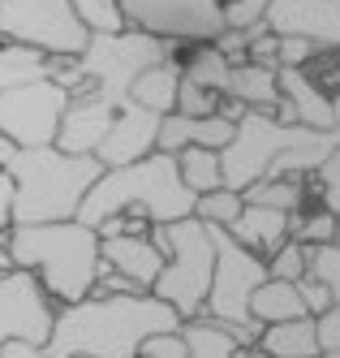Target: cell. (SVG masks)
<instances>
[{
	"label": "cell",
	"mask_w": 340,
	"mask_h": 358,
	"mask_svg": "<svg viewBox=\"0 0 340 358\" xmlns=\"http://www.w3.org/2000/svg\"><path fill=\"white\" fill-rule=\"evenodd\" d=\"M181 328H186V320L155 294H125V298L91 294L57 311L47 358H138L147 337Z\"/></svg>",
	"instance_id": "6da1fadb"
},
{
	"label": "cell",
	"mask_w": 340,
	"mask_h": 358,
	"mask_svg": "<svg viewBox=\"0 0 340 358\" xmlns=\"http://www.w3.org/2000/svg\"><path fill=\"white\" fill-rule=\"evenodd\" d=\"M13 268L35 272L52 302L73 306L95 294V280L103 272L99 234L82 220L61 224H13L9 229Z\"/></svg>",
	"instance_id": "7a4b0ae2"
},
{
	"label": "cell",
	"mask_w": 340,
	"mask_h": 358,
	"mask_svg": "<svg viewBox=\"0 0 340 358\" xmlns=\"http://www.w3.org/2000/svg\"><path fill=\"white\" fill-rule=\"evenodd\" d=\"M194 203H198V194L186 190V182H181L177 156L155 151V156H147L138 164L103 169V177L91 186L77 220L99 229L117 212H142L151 224H177V220L194 216Z\"/></svg>",
	"instance_id": "3957f363"
},
{
	"label": "cell",
	"mask_w": 340,
	"mask_h": 358,
	"mask_svg": "<svg viewBox=\"0 0 340 358\" xmlns=\"http://www.w3.org/2000/svg\"><path fill=\"white\" fill-rule=\"evenodd\" d=\"M13 224H61L77 220L91 186L103 177L95 156H65L61 147H35L17 151L13 164Z\"/></svg>",
	"instance_id": "277c9868"
},
{
	"label": "cell",
	"mask_w": 340,
	"mask_h": 358,
	"mask_svg": "<svg viewBox=\"0 0 340 358\" xmlns=\"http://www.w3.org/2000/svg\"><path fill=\"white\" fill-rule=\"evenodd\" d=\"M151 242L164 255V272L151 285V294L168 302L181 320H198L207 294H212V272H216L212 224H202L198 216H186L177 224H151Z\"/></svg>",
	"instance_id": "5b68a950"
},
{
	"label": "cell",
	"mask_w": 340,
	"mask_h": 358,
	"mask_svg": "<svg viewBox=\"0 0 340 358\" xmlns=\"http://www.w3.org/2000/svg\"><path fill=\"white\" fill-rule=\"evenodd\" d=\"M340 134H319V130H306V125H289L280 121L276 113H254L246 108L237 121V134L232 143L220 151V164H224V190H250L254 182L276 169V160H284L289 151L297 147H323Z\"/></svg>",
	"instance_id": "8992f818"
},
{
	"label": "cell",
	"mask_w": 340,
	"mask_h": 358,
	"mask_svg": "<svg viewBox=\"0 0 340 358\" xmlns=\"http://www.w3.org/2000/svg\"><path fill=\"white\" fill-rule=\"evenodd\" d=\"M212 242H216V272H212V294H207L202 320L224 324L242 345H258L263 328L250 320V298L267 280V259H258L254 250L232 242L224 229H212Z\"/></svg>",
	"instance_id": "52a82bcc"
},
{
	"label": "cell",
	"mask_w": 340,
	"mask_h": 358,
	"mask_svg": "<svg viewBox=\"0 0 340 358\" xmlns=\"http://www.w3.org/2000/svg\"><path fill=\"white\" fill-rule=\"evenodd\" d=\"M164 61H177V43H164L142 31H121V35H91L87 52L77 57V69L91 83V95L121 108L138 73H147L151 65H164Z\"/></svg>",
	"instance_id": "ba28073f"
},
{
	"label": "cell",
	"mask_w": 340,
	"mask_h": 358,
	"mask_svg": "<svg viewBox=\"0 0 340 358\" xmlns=\"http://www.w3.org/2000/svg\"><path fill=\"white\" fill-rule=\"evenodd\" d=\"M0 43L31 48L47 61H77L91 35L69 0H0Z\"/></svg>",
	"instance_id": "9c48e42d"
},
{
	"label": "cell",
	"mask_w": 340,
	"mask_h": 358,
	"mask_svg": "<svg viewBox=\"0 0 340 358\" xmlns=\"http://www.w3.org/2000/svg\"><path fill=\"white\" fill-rule=\"evenodd\" d=\"M125 27L164 43H216L224 35V0H121Z\"/></svg>",
	"instance_id": "30bf717a"
},
{
	"label": "cell",
	"mask_w": 340,
	"mask_h": 358,
	"mask_svg": "<svg viewBox=\"0 0 340 358\" xmlns=\"http://www.w3.org/2000/svg\"><path fill=\"white\" fill-rule=\"evenodd\" d=\"M65 108H69V91L57 87L52 78L5 87L0 91V134H5L17 151L57 147Z\"/></svg>",
	"instance_id": "8fae6325"
},
{
	"label": "cell",
	"mask_w": 340,
	"mask_h": 358,
	"mask_svg": "<svg viewBox=\"0 0 340 358\" xmlns=\"http://www.w3.org/2000/svg\"><path fill=\"white\" fill-rule=\"evenodd\" d=\"M61 306L47 298L35 272L13 268L9 276H0V345L5 341H35L47 350L52 328H57Z\"/></svg>",
	"instance_id": "7c38bea8"
},
{
	"label": "cell",
	"mask_w": 340,
	"mask_h": 358,
	"mask_svg": "<svg viewBox=\"0 0 340 358\" xmlns=\"http://www.w3.org/2000/svg\"><path fill=\"white\" fill-rule=\"evenodd\" d=\"M267 31L280 39H306L319 52H336L340 48V9L332 0H272Z\"/></svg>",
	"instance_id": "4fadbf2b"
},
{
	"label": "cell",
	"mask_w": 340,
	"mask_h": 358,
	"mask_svg": "<svg viewBox=\"0 0 340 358\" xmlns=\"http://www.w3.org/2000/svg\"><path fill=\"white\" fill-rule=\"evenodd\" d=\"M160 121L164 117H155V113H147V108L125 99L117 108V121H112L108 138H103L99 151H95V160L103 169H125V164H138V160L155 156V151H160Z\"/></svg>",
	"instance_id": "5bb4252c"
},
{
	"label": "cell",
	"mask_w": 340,
	"mask_h": 358,
	"mask_svg": "<svg viewBox=\"0 0 340 358\" xmlns=\"http://www.w3.org/2000/svg\"><path fill=\"white\" fill-rule=\"evenodd\" d=\"M112 121H117V104H108L99 95H77V99H69V108L61 117L57 147L65 156H95L99 143L108 138Z\"/></svg>",
	"instance_id": "9a60e30c"
},
{
	"label": "cell",
	"mask_w": 340,
	"mask_h": 358,
	"mask_svg": "<svg viewBox=\"0 0 340 358\" xmlns=\"http://www.w3.org/2000/svg\"><path fill=\"white\" fill-rule=\"evenodd\" d=\"M99 259H103L108 272L134 280V285L147 289V294L164 272V255L151 242V234L147 238H99Z\"/></svg>",
	"instance_id": "2e32d148"
},
{
	"label": "cell",
	"mask_w": 340,
	"mask_h": 358,
	"mask_svg": "<svg viewBox=\"0 0 340 358\" xmlns=\"http://www.w3.org/2000/svg\"><path fill=\"white\" fill-rule=\"evenodd\" d=\"M237 134V121H228L224 113L216 117H181V113H168L160 121V151L177 156L186 147H207V151H224Z\"/></svg>",
	"instance_id": "e0dca14e"
},
{
	"label": "cell",
	"mask_w": 340,
	"mask_h": 358,
	"mask_svg": "<svg viewBox=\"0 0 340 358\" xmlns=\"http://www.w3.org/2000/svg\"><path fill=\"white\" fill-rule=\"evenodd\" d=\"M280 99L289 104L293 121L319 134H336L332 121V95L319 87V78H310L306 69H280Z\"/></svg>",
	"instance_id": "ac0fdd59"
},
{
	"label": "cell",
	"mask_w": 340,
	"mask_h": 358,
	"mask_svg": "<svg viewBox=\"0 0 340 358\" xmlns=\"http://www.w3.org/2000/svg\"><path fill=\"white\" fill-rule=\"evenodd\" d=\"M224 234L232 242H242L246 250H254L258 259H272V255L293 238V216L284 212H272V208H254V203H246L237 224H228Z\"/></svg>",
	"instance_id": "d6986e66"
},
{
	"label": "cell",
	"mask_w": 340,
	"mask_h": 358,
	"mask_svg": "<svg viewBox=\"0 0 340 358\" xmlns=\"http://www.w3.org/2000/svg\"><path fill=\"white\" fill-rule=\"evenodd\" d=\"M258 354L263 358H323L315 315L289 320V324H267L258 332Z\"/></svg>",
	"instance_id": "ffe728a7"
},
{
	"label": "cell",
	"mask_w": 340,
	"mask_h": 358,
	"mask_svg": "<svg viewBox=\"0 0 340 358\" xmlns=\"http://www.w3.org/2000/svg\"><path fill=\"white\" fill-rule=\"evenodd\" d=\"M224 99H237L242 108H254V113H276L284 99H280V73L263 69V65H232L228 73V95Z\"/></svg>",
	"instance_id": "44dd1931"
},
{
	"label": "cell",
	"mask_w": 340,
	"mask_h": 358,
	"mask_svg": "<svg viewBox=\"0 0 340 358\" xmlns=\"http://www.w3.org/2000/svg\"><path fill=\"white\" fill-rule=\"evenodd\" d=\"M177 91H181V61H164V65H151L147 73L134 78L129 104H138L155 117H168L177 108Z\"/></svg>",
	"instance_id": "7402d4cb"
},
{
	"label": "cell",
	"mask_w": 340,
	"mask_h": 358,
	"mask_svg": "<svg viewBox=\"0 0 340 358\" xmlns=\"http://www.w3.org/2000/svg\"><path fill=\"white\" fill-rule=\"evenodd\" d=\"M306 302H302V289L289 285V280H263V285L254 289L250 298V320L258 328H267V324H289V320H306Z\"/></svg>",
	"instance_id": "603a6c76"
},
{
	"label": "cell",
	"mask_w": 340,
	"mask_h": 358,
	"mask_svg": "<svg viewBox=\"0 0 340 358\" xmlns=\"http://www.w3.org/2000/svg\"><path fill=\"white\" fill-rule=\"evenodd\" d=\"M246 203L254 208H272V212H284V216H297L306 208V182L302 177H263L254 182L250 190H242Z\"/></svg>",
	"instance_id": "cb8c5ba5"
},
{
	"label": "cell",
	"mask_w": 340,
	"mask_h": 358,
	"mask_svg": "<svg viewBox=\"0 0 340 358\" xmlns=\"http://www.w3.org/2000/svg\"><path fill=\"white\" fill-rule=\"evenodd\" d=\"M177 169H181V182L186 190H194L198 199L224 190V164H220V151H207V147H186L177 151Z\"/></svg>",
	"instance_id": "d4e9b609"
},
{
	"label": "cell",
	"mask_w": 340,
	"mask_h": 358,
	"mask_svg": "<svg viewBox=\"0 0 340 358\" xmlns=\"http://www.w3.org/2000/svg\"><path fill=\"white\" fill-rule=\"evenodd\" d=\"M181 337H186V350L190 358H237L242 341L232 337V332L216 320H186V328H181Z\"/></svg>",
	"instance_id": "484cf974"
},
{
	"label": "cell",
	"mask_w": 340,
	"mask_h": 358,
	"mask_svg": "<svg viewBox=\"0 0 340 358\" xmlns=\"http://www.w3.org/2000/svg\"><path fill=\"white\" fill-rule=\"evenodd\" d=\"M181 73H186L190 83L216 91V95L224 99V95H228V73H232V65L224 61V52H220L216 43H198L194 52H190V61H181Z\"/></svg>",
	"instance_id": "4316f807"
},
{
	"label": "cell",
	"mask_w": 340,
	"mask_h": 358,
	"mask_svg": "<svg viewBox=\"0 0 340 358\" xmlns=\"http://www.w3.org/2000/svg\"><path fill=\"white\" fill-rule=\"evenodd\" d=\"M52 61L31 52V48H13V43H0V91L5 87H22V83H35L47 78Z\"/></svg>",
	"instance_id": "83f0119b"
},
{
	"label": "cell",
	"mask_w": 340,
	"mask_h": 358,
	"mask_svg": "<svg viewBox=\"0 0 340 358\" xmlns=\"http://www.w3.org/2000/svg\"><path fill=\"white\" fill-rule=\"evenodd\" d=\"M77 22L87 27V35H121L125 27V13H121V0H69Z\"/></svg>",
	"instance_id": "f1b7e54d"
},
{
	"label": "cell",
	"mask_w": 340,
	"mask_h": 358,
	"mask_svg": "<svg viewBox=\"0 0 340 358\" xmlns=\"http://www.w3.org/2000/svg\"><path fill=\"white\" fill-rule=\"evenodd\" d=\"M242 208H246V199L237 190H212V194H202L194 203V216L202 224H212V229H228V224H237Z\"/></svg>",
	"instance_id": "f546056e"
},
{
	"label": "cell",
	"mask_w": 340,
	"mask_h": 358,
	"mask_svg": "<svg viewBox=\"0 0 340 358\" xmlns=\"http://www.w3.org/2000/svg\"><path fill=\"white\" fill-rule=\"evenodd\" d=\"M306 276H315L319 285L332 294V302L340 306V242L306 246Z\"/></svg>",
	"instance_id": "4dcf8cb0"
},
{
	"label": "cell",
	"mask_w": 340,
	"mask_h": 358,
	"mask_svg": "<svg viewBox=\"0 0 340 358\" xmlns=\"http://www.w3.org/2000/svg\"><path fill=\"white\" fill-rule=\"evenodd\" d=\"M293 242H302V246H327V242H336V216L327 208L297 212L293 216Z\"/></svg>",
	"instance_id": "1f68e13d"
},
{
	"label": "cell",
	"mask_w": 340,
	"mask_h": 358,
	"mask_svg": "<svg viewBox=\"0 0 340 358\" xmlns=\"http://www.w3.org/2000/svg\"><path fill=\"white\" fill-rule=\"evenodd\" d=\"M172 113H181V117H216L220 113V95L190 83L186 73H181V91H177V108Z\"/></svg>",
	"instance_id": "d6a6232c"
},
{
	"label": "cell",
	"mask_w": 340,
	"mask_h": 358,
	"mask_svg": "<svg viewBox=\"0 0 340 358\" xmlns=\"http://www.w3.org/2000/svg\"><path fill=\"white\" fill-rule=\"evenodd\" d=\"M272 0H224V31H258L267 27Z\"/></svg>",
	"instance_id": "836d02e7"
},
{
	"label": "cell",
	"mask_w": 340,
	"mask_h": 358,
	"mask_svg": "<svg viewBox=\"0 0 340 358\" xmlns=\"http://www.w3.org/2000/svg\"><path fill=\"white\" fill-rule=\"evenodd\" d=\"M267 276L272 280H289V285H297V280L306 276V246L302 242H284L276 255H272V259H267Z\"/></svg>",
	"instance_id": "e575fe53"
},
{
	"label": "cell",
	"mask_w": 340,
	"mask_h": 358,
	"mask_svg": "<svg viewBox=\"0 0 340 358\" xmlns=\"http://www.w3.org/2000/svg\"><path fill=\"white\" fill-rule=\"evenodd\" d=\"M315 186H319V199L323 208L336 216V242H340V147L323 160V169L315 173Z\"/></svg>",
	"instance_id": "d590c367"
},
{
	"label": "cell",
	"mask_w": 340,
	"mask_h": 358,
	"mask_svg": "<svg viewBox=\"0 0 340 358\" xmlns=\"http://www.w3.org/2000/svg\"><path fill=\"white\" fill-rule=\"evenodd\" d=\"M250 65H263L272 73H280V35H272L267 27H258L254 39H250V52H246Z\"/></svg>",
	"instance_id": "8d00e7d4"
},
{
	"label": "cell",
	"mask_w": 340,
	"mask_h": 358,
	"mask_svg": "<svg viewBox=\"0 0 340 358\" xmlns=\"http://www.w3.org/2000/svg\"><path fill=\"white\" fill-rule=\"evenodd\" d=\"M138 358H190V350H186V337H181V332H155V337L142 341Z\"/></svg>",
	"instance_id": "74e56055"
},
{
	"label": "cell",
	"mask_w": 340,
	"mask_h": 358,
	"mask_svg": "<svg viewBox=\"0 0 340 358\" xmlns=\"http://www.w3.org/2000/svg\"><path fill=\"white\" fill-rule=\"evenodd\" d=\"M315 57H319L315 43H306V39H280V69H306Z\"/></svg>",
	"instance_id": "f35d334b"
},
{
	"label": "cell",
	"mask_w": 340,
	"mask_h": 358,
	"mask_svg": "<svg viewBox=\"0 0 340 358\" xmlns=\"http://www.w3.org/2000/svg\"><path fill=\"white\" fill-rule=\"evenodd\" d=\"M315 332H319V350L323 354L340 350V306H327L323 315H315Z\"/></svg>",
	"instance_id": "ab89813d"
},
{
	"label": "cell",
	"mask_w": 340,
	"mask_h": 358,
	"mask_svg": "<svg viewBox=\"0 0 340 358\" xmlns=\"http://www.w3.org/2000/svg\"><path fill=\"white\" fill-rule=\"evenodd\" d=\"M297 289H302V302H306V311H310V315H323L327 306H336V302H332V294L319 285L315 276H302V280H297Z\"/></svg>",
	"instance_id": "60d3db41"
},
{
	"label": "cell",
	"mask_w": 340,
	"mask_h": 358,
	"mask_svg": "<svg viewBox=\"0 0 340 358\" xmlns=\"http://www.w3.org/2000/svg\"><path fill=\"white\" fill-rule=\"evenodd\" d=\"M95 294H99V298H125V294H147V289H138L134 280H125V276H117V272L103 268L99 280H95Z\"/></svg>",
	"instance_id": "b9f144b4"
},
{
	"label": "cell",
	"mask_w": 340,
	"mask_h": 358,
	"mask_svg": "<svg viewBox=\"0 0 340 358\" xmlns=\"http://www.w3.org/2000/svg\"><path fill=\"white\" fill-rule=\"evenodd\" d=\"M13 194H17V186H13L9 169H5V173H0V238L13 229Z\"/></svg>",
	"instance_id": "7bdbcfd3"
},
{
	"label": "cell",
	"mask_w": 340,
	"mask_h": 358,
	"mask_svg": "<svg viewBox=\"0 0 340 358\" xmlns=\"http://www.w3.org/2000/svg\"><path fill=\"white\" fill-rule=\"evenodd\" d=\"M0 358H47V350L35 341H5L0 345Z\"/></svg>",
	"instance_id": "ee69618b"
},
{
	"label": "cell",
	"mask_w": 340,
	"mask_h": 358,
	"mask_svg": "<svg viewBox=\"0 0 340 358\" xmlns=\"http://www.w3.org/2000/svg\"><path fill=\"white\" fill-rule=\"evenodd\" d=\"M13 272V250H9V234L0 238V276H9Z\"/></svg>",
	"instance_id": "f6af8a7d"
},
{
	"label": "cell",
	"mask_w": 340,
	"mask_h": 358,
	"mask_svg": "<svg viewBox=\"0 0 340 358\" xmlns=\"http://www.w3.org/2000/svg\"><path fill=\"white\" fill-rule=\"evenodd\" d=\"M13 156H17V147H13V143H9L5 134H0V173H5V169L13 164Z\"/></svg>",
	"instance_id": "bcb514c9"
},
{
	"label": "cell",
	"mask_w": 340,
	"mask_h": 358,
	"mask_svg": "<svg viewBox=\"0 0 340 358\" xmlns=\"http://www.w3.org/2000/svg\"><path fill=\"white\" fill-rule=\"evenodd\" d=\"M332 121H336V134H340V87L332 91Z\"/></svg>",
	"instance_id": "7dc6e473"
},
{
	"label": "cell",
	"mask_w": 340,
	"mask_h": 358,
	"mask_svg": "<svg viewBox=\"0 0 340 358\" xmlns=\"http://www.w3.org/2000/svg\"><path fill=\"white\" fill-rule=\"evenodd\" d=\"M323 358H340V350H336V354H323Z\"/></svg>",
	"instance_id": "c3c4849f"
},
{
	"label": "cell",
	"mask_w": 340,
	"mask_h": 358,
	"mask_svg": "<svg viewBox=\"0 0 340 358\" xmlns=\"http://www.w3.org/2000/svg\"><path fill=\"white\" fill-rule=\"evenodd\" d=\"M332 5H336V9H340V0H332Z\"/></svg>",
	"instance_id": "681fc988"
}]
</instances>
